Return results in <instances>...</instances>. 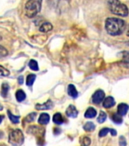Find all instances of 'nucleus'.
Here are the masks:
<instances>
[{
  "instance_id": "2eb2a0df",
  "label": "nucleus",
  "mask_w": 129,
  "mask_h": 146,
  "mask_svg": "<svg viewBox=\"0 0 129 146\" xmlns=\"http://www.w3.org/2000/svg\"><path fill=\"white\" fill-rule=\"evenodd\" d=\"M122 64V66H125L126 68H129V51L123 52Z\"/></svg>"
},
{
  "instance_id": "f03ea898",
  "label": "nucleus",
  "mask_w": 129,
  "mask_h": 146,
  "mask_svg": "<svg viewBox=\"0 0 129 146\" xmlns=\"http://www.w3.org/2000/svg\"><path fill=\"white\" fill-rule=\"evenodd\" d=\"M109 10L116 15L126 17L128 15L129 11L128 7L119 0H107Z\"/></svg>"
},
{
  "instance_id": "4468645a",
  "label": "nucleus",
  "mask_w": 129,
  "mask_h": 146,
  "mask_svg": "<svg viewBox=\"0 0 129 146\" xmlns=\"http://www.w3.org/2000/svg\"><path fill=\"white\" fill-rule=\"evenodd\" d=\"M52 119H53V122H54L56 124H57V125H61V124H62L64 122L63 116H62V115L60 113H55Z\"/></svg>"
},
{
  "instance_id": "c85d7f7f",
  "label": "nucleus",
  "mask_w": 129,
  "mask_h": 146,
  "mask_svg": "<svg viewBox=\"0 0 129 146\" xmlns=\"http://www.w3.org/2000/svg\"><path fill=\"white\" fill-rule=\"evenodd\" d=\"M119 145H120V146H126V145H127L126 139L122 135L120 136V138H119Z\"/></svg>"
},
{
  "instance_id": "b1692460",
  "label": "nucleus",
  "mask_w": 129,
  "mask_h": 146,
  "mask_svg": "<svg viewBox=\"0 0 129 146\" xmlns=\"http://www.w3.org/2000/svg\"><path fill=\"white\" fill-rule=\"evenodd\" d=\"M36 113H30L28 116L24 119V121H26L27 123H30V122H33V121L36 118Z\"/></svg>"
},
{
  "instance_id": "6ab92c4d",
  "label": "nucleus",
  "mask_w": 129,
  "mask_h": 146,
  "mask_svg": "<svg viewBox=\"0 0 129 146\" xmlns=\"http://www.w3.org/2000/svg\"><path fill=\"white\" fill-rule=\"evenodd\" d=\"M36 79V75H34V74H30L27 77V86H31L34 84V81Z\"/></svg>"
},
{
  "instance_id": "dca6fc26",
  "label": "nucleus",
  "mask_w": 129,
  "mask_h": 146,
  "mask_svg": "<svg viewBox=\"0 0 129 146\" xmlns=\"http://www.w3.org/2000/svg\"><path fill=\"white\" fill-rule=\"evenodd\" d=\"M111 118H112V120L115 123H116V124H121V123H122V121H123L122 116L119 115L118 113H112Z\"/></svg>"
},
{
  "instance_id": "f704fd0d",
  "label": "nucleus",
  "mask_w": 129,
  "mask_h": 146,
  "mask_svg": "<svg viewBox=\"0 0 129 146\" xmlns=\"http://www.w3.org/2000/svg\"><path fill=\"white\" fill-rule=\"evenodd\" d=\"M0 146H6V145H1Z\"/></svg>"
},
{
  "instance_id": "f257e3e1",
  "label": "nucleus",
  "mask_w": 129,
  "mask_h": 146,
  "mask_svg": "<svg viewBox=\"0 0 129 146\" xmlns=\"http://www.w3.org/2000/svg\"><path fill=\"white\" fill-rule=\"evenodd\" d=\"M105 27L108 34L112 36H117L125 31L126 24L125 21L120 18H108L106 21Z\"/></svg>"
},
{
  "instance_id": "6e6552de",
  "label": "nucleus",
  "mask_w": 129,
  "mask_h": 146,
  "mask_svg": "<svg viewBox=\"0 0 129 146\" xmlns=\"http://www.w3.org/2000/svg\"><path fill=\"white\" fill-rule=\"evenodd\" d=\"M116 102H115V100L112 97H107L104 99L103 100V106L105 108H110V107H112L115 105Z\"/></svg>"
},
{
  "instance_id": "72a5a7b5",
  "label": "nucleus",
  "mask_w": 129,
  "mask_h": 146,
  "mask_svg": "<svg viewBox=\"0 0 129 146\" xmlns=\"http://www.w3.org/2000/svg\"><path fill=\"white\" fill-rule=\"evenodd\" d=\"M2 110V106L0 104V110Z\"/></svg>"
},
{
  "instance_id": "a878e982",
  "label": "nucleus",
  "mask_w": 129,
  "mask_h": 146,
  "mask_svg": "<svg viewBox=\"0 0 129 146\" xmlns=\"http://www.w3.org/2000/svg\"><path fill=\"white\" fill-rule=\"evenodd\" d=\"M10 74L9 71L4 68L3 66H0V76H8Z\"/></svg>"
},
{
  "instance_id": "412c9836",
  "label": "nucleus",
  "mask_w": 129,
  "mask_h": 146,
  "mask_svg": "<svg viewBox=\"0 0 129 146\" xmlns=\"http://www.w3.org/2000/svg\"><path fill=\"white\" fill-rule=\"evenodd\" d=\"M29 67L30 69H32V70H34V71L39 70L37 62H36V60H34V59H31V60L29 62Z\"/></svg>"
},
{
  "instance_id": "cd10ccee",
  "label": "nucleus",
  "mask_w": 129,
  "mask_h": 146,
  "mask_svg": "<svg viewBox=\"0 0 129 146\" xmlns=\"http://www.w3.org/2000/svg\"><path fill=\"white\" fill-rule=\"evenodd\" d=\"M7 54H8V51H7L6 49L0 45V58L5 56Z\"/></svg>"
},
{
  "instance_id": "bb28decb",
  "label": "nucleus",
  "mask_w": 129,
  "mask_h": 146,
  "mask_svg": "<svg viewBox=\"0 0 129 146\" xmlns=\"http://www.w3.org/2000/svg\"><path fill=\"white\" fill-rule=\"evenodd\" d=\"M81 143L83 145V146H89L91 143V139L88 138V137H84L83 140H82Z\"/></svg>"
},
{
  "instance_id": "5701e85b",
  "label": "nucleus",
  "mask_w": 129,
  "mask_h": 146,
  "mask_svg": "<svg viewBox=\"0 0 129 146\" xmlns=\"http://www.w3.org/2000/svg\"><path fill=\"white\" fill-rule=\"evenodd\" d=\"M107 115L105 112L100 111V115H99V116H98V118H97V122L100 123H104V121L107 119Z\"/></svg>"
},
{
  "instance_id": "f3484780",
  "label": "nucleus",
  "mask_w": 129,
  "mask_h": 146,
  "mask_svg": "<svg viewBox=\"0 0 129 146\" xmlns=\"http://www.w3.org/2000/svg\"><path fill=\"white\" fill-rule=\"evenodd\" d=\"M26 98V94L22 90H18L16 92V99L18 100V102H22L23 100H24Z\"/></svg>"
},
{
  "instance_id": "a211bd4d",
  "label": "nucleus",
  "mask_w": 129,
  "mask_h": 146,
  "mask_svg": "<svg viewBox=\"0 0 129 146\" xmlns=\"http://www.w3.org/2000/svg\"><path fill=\"white\" fill-rule=\"evenodd\" d=\"M95 125L94 123H92V122H87V123L84 125V129L87 132H92L93 130L95 129Z\"/></svg>"
},
{
  "instance_id": "39448f33",
  "label": "nucleus",
  "mask_w": 129,
  "mask_h": 146,
  "mask_svg": "<svg viewBox=\"0 0 129 146\" xmlns=\"http://www.w3.org/2000/svg\"><path fill=\"white\" fill-rule=\"evenodd\" d=\"M105 93L102 90H97L92 96V101L95 104H99L105 99Z\"/></svg>"
},
{
  "instance_id": "9d476101",
  "label": "nucleus",
  "mask_w": 129,
  "mask_h": 146,
  "mask_svg": "<svg viewBox=\"0 0 129 146\" xmlns=\"http://www.w3.org/2000/svg\"><path fill=\"white\" fill-rule=\"evenodd\" d=\"M50 115L48 113H43L40 116L38 119V123L41 125H46L49 122H50Z\"/></svg>"
},
{
  "instance_id": "4be33fe9",
  "label": "nucleus",
  "mask_w": 129,
  "mask_h": 146,
  "mask_svg": "<svg viewBox=\"0 0 129 146\" xmlns=\"http://www.w3.org/2000/svg\"><path fill=\"white\" fill-rule=\"evenodd\" d=\"M9 90V86L8 85V84H6V83H3L2 87V96L3 97V98H5V97L8 95Z\"/></svg>"
},
{
  "instance_id": "c9c22d12",
  "label": "nucleus",
  "mask_w": 129,
  "mask_h": 146,
  "mask_svg": "<svg viewBox=\"0 0 129 146\" xmlns=\"http://www.w3.org/2000/svg\"><path fill=\"white\" fill-rule=\"evenodd\" d=\"M1 39H2V37H1V36H0V40H1Z\"/></svg>"
},
{
  "instance_id": "7ed1b4c3",
  "label": "nucleus",
  "mask_w": 129,
  "mask_h": 146,
  "mask_svg": "<svg viewBox=\"0 0 129 146\" xmlns=\"http://www.w3.org/2000/svg\"><path fill=\"white\" fill-rule=\"evenodd\" d=\"M43 0H28L25 4L24 11L27 17L32 18L40 11Z\"/></svg>"
},
{
  "instance_id": "473e14b6",
  "label": "nucleus",
  "mask_w": 129,
  "mask_h": 146,
  "mask_svg": "<svg viewBox=\"0 0 129 146\" xmlns=\"http://www.w3.org/2000/svg\"><path fill=\"white\" fill-rule=\"evenodd\" d=\"M127 35L129 36V26H128V31H127Z\"/></svg>"
},
{
  "instance_id": "f8f14e48",
  "label": "nucleus",
  "mask_w": 129,
  "mask_h": 146,
  "mask_svg": "<svg viewBox=\"0 0 129 146\" xmlns=\"http://www.w3.org/2000/svg\"><path fill=\"white\" fill-rule=\"evenodd\" d=\"M96 116H97V111L93 107H89L88 109L87 110V111L85 112V113H84V116L88 119L94 118Z\"/></svg>"
},
{
  "instance_id": "423d86ee",
  "label": "nucleus",
  "mask_w": 129,
  "mask_h": 146,
  "mask_svg": "<svg viewBox=\"0 0 129 146\" xmlns=\"http://www.w3.org/2000/svg\"><path fill=\"white\" fill-rule=\"evenodd\" d=\"M78 114V111L76 109V107L74 105H69L68 107L66 110V115L68 117H71V118H76Z\"/></svg>"
},
{
  "instance_id": "0eeeda50",
  "label": "nucleus",
  "mask_w": 129,
  "mask_h": 146,
  "mask_svg": "<svg viewBox=\"0 0 129 146\" xmlns=\"http://www.w3.org/2000/svg\"><path fill=\"white\" fill-rule=\"evenodd\" d=\"M52 107H53V104L50 100H48L47 101L43 104H37L36 105V108L39 110H50L52 109Z\"/></svg>"
},
{
  "instance_id": "20e7f679",
  "label": "nucleus",
  "mask_w": 129,
  "mask_h": 146,
  "mask_svg": "<svg viewBox=\"0 0 129 146\" xmlns=\"http://www.w3.org/2000/svg\"><path fill=\"white\" fill-rule=\"evenodd\" d=\"M9 143L14 146H20L24 142V135L20 129H15L9 134Z\"/></svg>"
},
{
  "instance_id": "aec40b11",
  "label": "nucleus",
  "mask_w": 129,
  "mask_h": 146,
  "mask_svg": "<svg viewBox=\"0 0 129 146\" xmlns=\"http://www.w3.org/2000/svg\"><path fill=\"white\" fill-rule=\"evenodd\" d=\"M8 115H9V117L10 119V120L13 123H19V119L20 117L18 116H15L13 114L11 113V112L10 110H8Z\"/></svg>"
},
{
  "instance_id": "9b49d317",
  "label": "nucleus",
  "mask_w": 129,
  "mask_h": 146,
  "mask_svg": "<svg viewBox=\"0 0 129 146\" xmlns=\"http://www.w3.org/2000/svg\"><path fill=\"white\" fill-rule=\"evenodd\" d=\"M68 95L72 97L73 98H77L78 96V93H77V91L75 86L74 84H69L68 87Z\"/></svg>"
},
{
  "instance_id": "ddd939ff",
  "label": "nucleus",
  "mask_w": 129,
  "mask_h": 146,
  "mask_svg": "<svg viewBox=\"0 0 129 146\" xmlns=\"http://www.w3.org/2000/svg\"><path fill=\"white\" fill-rule=\"evenodd\" d=\"M52 30V25L49 22H45L41 25L40 27V31L43 32V33H46Z\"/></svg>"
},
{
  "instance_id": "7c9ffc66",
  "label": "nucleus",
  "mask_w": 129,
  "mask_h": 146,
  "mask_svg": "<svg viewBox=\"0 0 129 146\" xmlns=\"http://www.w3.org/2000/svg\"><path fill=\"white\" fill-rule=\"evenodd\" d=\"M4 119V116H2V115H0V123H2V119Z\"/></svg>"
},
{
  "instance_id": "1a4fd4ad",
  "label": "nucleus",
  "mask_w": 129,
  "mask_h": 146,
  "mask_svg": "<svg viewBox=\"0 0 129 146\" xmlns=\"http://www.w3.org/2000/svg\"><path fill=\"white\" fill-rule=\"evenodd\" d=\"M129 110L128 105L126 104H120L118 106V113L119 115L121 116H125V114L127 113L128 111Z\"/></svg>"
},
{
  "instance_id": "c756f323",
  "label": "nucleus",
  "mask_w": 129,
  "mask_h": 146,
  "mask_svg": "<svg viewBox=\"0 0 129 146\" xmlns=\"http://www.w3.org/2000/svg\"><path fill=\"white\" fill-rule=\"evenodd\" d=\"M18 83L20 84H22L24 83V78H23V76H20V77L18 78Z\"/></svg>"
},
{
  "instance_id": "393cba45",
  "label": "nucleus",
  "mask_w": 129,
  "mask_h": 146,
  "mask_svg": "<svg viewBox=\"0 0 129 146\" xmlns=\"http://www.w3.org/2000/svg\"><path fill=\"white\" fill-rule=\"evenodd\" d=\"M111 132V129H109V128H103V129H102L100 131V132H99V135H100V137H104L108 134V132Z\"/></svg>"
},
{
  "instance_id": "2f4dec72",
  "label": "nucleus",
  "mask_w": 129,
  "mask_h": 146,
  "mask_svg": "<svg viewBox=\"0 0 129 146\" xmlns=\"http://www.w3.org/2000/svg\"><path fill=\"white\" fill-rule=\"evenodd\" d=\"M2 136H3V132H2V131H0V139H1Z\"/></svg>"
}]
</instances>
